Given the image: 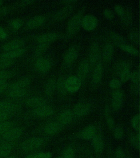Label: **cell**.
<instances>
[{"mask_svg": "<svg viewBox=\"0 0 140 158\" xmlns=\"http://www.w3.org/2000/svg\"><path fill=\"white\" fill-rule=\"evenodd\" d=\"M82 10L78 11L69 20L66 25V31L63 38L69 39L74 36L79 31L83 15Z\"/></svg>", "mask_w": 140, "mask_h": 158, "instance_id": "cell-1", "label": "cell"}, {"mask_svg": "<svg viewBox=\"0 0 140 158\" xmlns=\"http://www.w3.org/2000/svg\"><path fill=\"white\" fill-rule=\"evenodd\" d=\"M79 48L76 44H73L68 48L65 52L62 59L64 69H68L74 64L79 55Z\"/></svg>", "mask_w": 140, "mask_h": 158, "instance_id": "cell-2", "label": "cell"}, {"mask_svg": "<svg viewBox=\"0 0 140 158\" xmlns=\"http://www.w3.org/2000/svg\"><path fill=\"white\" fill-rule=\"evenodd\" d=\"M101 55L100 47L96 41L93 42L89 47L88 60L90 66L94 67L99 62Z\"/></svg>", "mask_w": 140, "mask_h": 158, "instance_id": "cell-3", "label": "cell"}, {"mask_svg": "<svg viewBox=\"0 0 140 158\" xmlns=\"http://www.w3.org/2000/svg\"><path fill=\"white\" fill-rule=\"evenodd\" d=\"M75 7V4L66 5L53 14L52 20L55 22H60L66 19L73 12Z\"/></svg>", "mask_w": 140, "mask_h": 158, "instance_id": "cell-4", "label": "cell"}, {"mask_svg": "<svg viewBox=\"0 0 140 158\" xmlns=\"http://www.w3.org/2000/svg\"><path fill=\"white\" fill-rule=\"evenodd\" d=\"M124 93L122 90H114L111 96V106L114 111H118L121 109L123 103Z\"/></svg>", "mask_w": 140, "mask_h": 158, "instance_id": "cell-5", "label": "cell"}, {"mask_svg": "<svg viewBox=\"0 0 140 158\" xmlns=\"http://www.w3.org/2000/svg\"><path fill=\"white\" fill-rule=\"evenodd\" d=\"M44 143V140L41 138H29L23 142L21 148L25 151H30L41 148L43 145Z\"/></svg>", "mask_w": 140, "mask_h": 158, "instance_id": "cell-6", "label": "cell"}, {"mask_svg": "<svg viewBox=\"0 0 140 158\" xmlns=\"http://www.w3.org/2000/svg\"><path fill=\"white\" fill-rule=\"evenodd\" d=\"M90 65L88 59H83L81 60L77 67V77L82 82L86 79L89 74Z\"/></svg>", "mask_w": 140, "mask_h": 158, "instance_id": "cell-7", "label": "cell"}, {"mask_svg": "<svg viewBox=\"0 0 140 158\" xmlns=\"http://www.w3.org/2000/svg\"><path fill=\"white\" fill-rule=\"evenodd\" d=\"M98 19L92 15H83L82 21V27L87 31L94 30L98 25Z\"/></svg>", "mask_w": 140, "mask_h": 158, "instance_id": "cell-8", "label": "cell"}, {"mask_svg": "<svg viewBox=\"0 0 140 158\" xmlns=\"http://www.w3.org/2000/svg\"><path fill=\"white\" fill-rule=\"evenodd\" d=\"M82 81L77 76H71L67 78L65 81L66 90L74 93L77 92L80 88Z\"/></svg>", "mask_w": 140, "mask_h": 158, "instance_id": "cell-9", "label": "cell"}, {"mask_svg": "<svg viewBox=\"0 0 140 158\" xmlns=\"http://www.w3.org/2000/svg\"><path fill=\"white\" fill-rule=\"evenodd\" d=\"M61 37H62V36L59 33L56 32H49L38 36L36 40L39 44L45 43L50 44L53 42L60 39Z\"/></svg>", "mask_w": 140, "mask_h": 158, "instance_id": "cell-10", "label": "cell"}, {"mask_svg": "<svg viewBox=\"0 0 140 158\" xmlns=\"http://www.w3.org/2000/svg\"><path fill=\"white\" fill-rule=\"evenodd\" d=\"M114 46L110 42H108L103 46L102 50V57L106 63L111 61L114 54Z\"/></svg>", "mask_w": 140, "mask_h": 158, "instance_id": "cell-11", "label": "cell"}, {"mask_svg": "<svg viewBox=\"0 0 140 158\" xmlns=\"http://www.w3.org/2000/svg\"><path fill=\"white\" fill-rule=\"evenodd\" d=\"M106 36L109 40V42L118 48L123 44H126V41L124 37L116 32L110 31L108 32Z\"/></svg>", "mask_w": 140, "mask_h": 158, "instance_id": "cell-12", "label": "cell"}, {"mask_svg": "<svg viewBox=\"0 0 140 158\" xmlns=\"http://www.w3.org/2000/svg\"><path fill=\"white\" fill-rule=\"evenodd\" d=\"M90 105L87 103H78L74 106L73 112L74 114L78 117L86 115L90 112Z\"/></svg>", "mask_w": 140, "mask_h": 158, "instance_id": "cell-13", "label": "cell"}, {"mask_svg": "<svg viewBox=\"0 0 140 158\" xmlns=\"http://www.w3.org/2000/svg\"><path fill=\"white\" fill-rule=\"evenodd\" d=\"M35 67L40 72L46 73L51 69V63L47 58L40 57L35 61Z\"/></svg>", "mask_w": 140, "mask_h": 158, "instance_id": "cell-14", "label": "cell"}, {"mask_svg": "<svg viewBox=\"0 0 140 158\" xmlns=\"http://www.w3.org/2000/svg\"><path fill=\"white\" fill-rule=\"evenodd\" d=\"M103 73L102 64L99 61L93 67L92 73V82L94 85H98L101 81Z\"/></svg>", "mask_w": 140, "mask_h": 158, "instance_id": "cell-15", "label": "cell"}, {"mask_svg": "<svg viewBox=\"0 0 140 158\" xmlns=\"http://www.w3.org/2000/svg\"><path fill=\"white\" fill-rule=\"evenodd\" d=\"M54 110L50 106H45L37 107L33 111L34 115L38 117H49L54 114Z\"/></svg>", "mask_w": 140, "mask_h": 158, "instance_id": "cell-16", "label": "cell"}, {"mask_svg": "<svg viewBox=\"0 0 140 158\" xmlns=\"http://www.w3.org/2000/svg\"><path fill=\"white\" fill-rule=\"evenodd\" d=\"M46 19L43 15H37L32 17L26 23V26L29 29H36L45 23Z\"/></svg>", "mask_w": 140, "mask_h": 158, "instance_id": "cell-17", "label": "cell"}, {"mask_svg": "<svg viewBox=\"0 0 140 158\" xmlns=\"http://www.w3.org/2000/svg\"><path fill=\"white\" fill-rule=\"evenodd\" d=\"M25 44L24 40L20 39L14 40L4 44L2 49L6 52L12 51L23 48Z\"/></svg>", "mask_w": 140, "mask_h": 158, "instance_id": "cell-18", "label": "cell"}, {"mask_svg": "<svg viewBox=\"0 0 140 158\" xmlns=\"http://www.w3.org/2000/svg\"><path fill=\"white\" fill-rule=\"evenodd\" d=\"M96 135V128L93 125L87 126L80 133L81 139L83 140H88L93 139Z\"/></svg>", "mask_w": 140, "mask_h": 158, "instance_id": "cell-19", "label": "cell"}, {"mask_svg": "<svg viewBox=\"0 0 140 158\" xmlns=\"http://www.w3.org/2000/svg\"><path fill=\"white\" fill-rule=\"evenodd\" d=\"M22 130L20 128H11L3 135V139L8 141L14 140L18 139L22 135Z\"/></svg>", "mask_w": 140, "mask_h": 158, "instance_id": "cell-20", "label": "cell"}, {"mask_svg": "<svg viewBox=\"0 0 140 158\" xmlns=\"http://www.w3.org/2000/svg\"><path fill=\"white\" fill-rule=\"evenodd\" d=\"M26 52L25 48H23L17 50L12 51L6 52L0 55V56L3 59L13 60L16 58L20 57L24 55Z\"/></svg>", "mask_w": 140, "mask_h": 158, "instance_id": "cell-21", "label": "cell"}, {"mask_svg": "<svg viewBox=\"0 0 140 158\" xmlns=\"http://www.w3.org/2000/svg\"><path fill=\"white\" fill-rule=\"evenodd\" d=\"M61 124L57 122H51L48 123L45 128V133L49 135L56 134L61 130Z\"/></svg>", "mask_w": 140, "mask_h": 158, "instance_id": "cell-22", "label": "cell"}, {"mask_svg": "<svg viewBox=\"0 0 140 158\" xmlns=\"http://www.w3.org/2000/svg\"><path fill=\"white\" fill-rule=\"evenodd\" d=\"M30 81L29 78L23 77L11 85L9 89V90H11L14 89H26L30 85Z\"/></svg>", "mask_w": 140, "mask_h": 158, "instance_id": "cell-23", "label": "cell"}, {"mask_svg": "<svg viewBox=\"0 0 140 158\" xmlns=\"http://www.w3.org/2000/svg\"><path fill=\"white\" fill-rule=\"evenodd\" d=\"M92 140V146L98 154L102 152L104 149V143L102 138L99 135H96Z\"/></svg>", "mask_w": 140, "mask_h": 158, "instance_id": "cell-24", "label": "cell"}, {"mask_svg": "<svg viewBox=\"0 0 140 158\" xmlns=\"http://www.w3.org/2000/svg\"><path fill=\"white\" fill-rule=\"evenodd\" d=\"M73 112L70 110H65L59 116V123L62 125H67L70 123L73 119Z\"/></svg>", "mask_w": 140, "mask_h": 158, "instance_id": "cell-25", "label": "cell"}, {"mask_svg": "<svg viewBox=\"0 0 140 158\" xmlns=\"http://www.w3.org/2000/svg\"><path fill=\"white\" fill-rule=\"evenodd\" d=\"M26 103L27 106L29 107L37 108L46 105V101L42 98L36 97L29 99Z\"/></svg>", "mask_w": 140, "mask_h": 158, "instance_id": "cell-26", "label": "cell"}, {"mask_svg": "<svg viewBox=\"0 0 140 158\" xmlns=\"http://www.w3.org/2000/svg\"><path fill=\"white\" fill-rule=\"evenodd\" d=\"M57 87V81L54 78L49 79L45 86V93L47 96H51L53 94Z\"/></svg>", "mask_w": 140, "mask_h": 158, "instance_id": "cell-27", "label": "cell"}, {"mask_svg": "<svg viewBox=\"0 0 140 158\" xmlns=\"http://www.w3.org/2000/svg\"><path fill=\"white\" fill-rule=\"evenodd\" d=\"M14 144L10 143H3L0 145V158L7 156L11 152Z\"/></svg>", "mask_w": 140, "mask_h": 158, "instance_id": "cell-28", "label": "cell"}, {"mask_svg": "<svg viewBox=\"0 0 140 158\" xmlns=\"http://www.w3.org/2000/svg\"><path fill=\"white\" fill-rule=\"evenodd\" d=\"M114 69L116 73L120 74L124 70L130 69V65L125 60H120L115 64Z\"/></svg>", "mask_w": 140, "mask_h": 158, "instance_id": "cell-29", "label": "cell"}, {"mask_svg": "<svg viewBox=\"0 0 140 158\" xmlns=\"http://www.w3.org/2000/svg\"><path fill=\"white\" fill-rule=\"evenodd\" d=\"M119 48L123 51L126 52L134 56H138L139 54V52L134 47L129 44H125L120 46Z\"/></svg>", "mask_w": 140, "mask_h": 158, "instance_id": "cell-30", "label": "cell"}, {"mask_svg": "<svg viewBox=\"0 0 140 158\" xmlns=\"http://www.w3.org/2000/svg\"><path fill=\"white\" fill-rule=\"evenodd\" d=\"M26 93V89H14L9 90L8 94L13 98H19L25 96Z\"/></svg>", "mask_w": 140, "mask_h": 158, "instance_id": "cell-31", "label": "cell"}, {"mask_svg": "<svg viewBox=\"0 0 140 158\" xmlns=\"http://www.w3.org/2000/svg\"><path fill=\"white\" fill-rule=\"evenodd\" d=\"M15 106L11 102H0V110L2 112H10L14 110Z\"/></svg>", "mask_w": 140, "mask_h": 158, "instance_id": "cell-32", "label": "cell"}, {"mask_svg": "<svg viewBox=\"0 0 140 158\" xmlns=\"http://www.w3.org/2000/svg\"><path fill=\"white\" fill-rule=\"evenodd\" d=\"M50 44L40 43L35 48V53L36 55H41L48 49Z\"/></svg>", "mask_w": 140, "mask_h": 158, "instance_id": "cell-33", "label": "cell"}, {"mask_svg": "<svg viewBox=\"0 0 140 158\" xmlns=\"http://www.w3.org/2000/svg\"><path fill=\"white\" fill-rule=\"evenodd\" d=\"M132 17L130 11L126 10V12L124 15L121 17L122 23L124 26L130 25L132 22Z\"/></svg>", "mask_w": 140, "mask_h": 158, "instance_id": "cell-34", "label": "cell"}, {"mask_svg": "<svg viewBox=\"0 0 140 158\" xmlns=\"http://www.w3.org/2000/svg\"><path fill=\"white\" fill-rule=\"evenodd\" d=\"M129 40L134 44H138L140 42L139 33L137 31H133L129 33L128 35Z\"/></svg>", "mask_w": 140, "mask_h": 158, "instance_id": "cell-35", "label": "cell"}, {"mask_svg": "<svg viewBox=\"0 0 140 158\" xmlns=\"http://www.w3.org/2000/svg\"><path fill=\"white\" fill-rule=\"evenodd\" d=\"M14 60L3 59L0 56V69H7L11 67L14 64Z\"/></svg>", "mask_w": 140, "mask_h": 158, "instance_id": "cell-36", "label": "cell"}, {"mask_svg": "<svg viewBox=\"0 0 140 158\" xmlns=\"http://www.w3.org/2000/svg\"><path fill=\"white\" fill-rule=\"evenodd\" d=\"M113 135L115 139L120 140L123 138L124 131L121 127H115L113 130Z\"/></svg>", "mask_w": 140, "mask_h": 158, "instance_id": "cell-37", "label": "cell"}, {"mask_svg": "<svg viewBox=\"0 0 140 158\" xmlns=\"http://www.w3.org/2000/svg\"><path fill=\"white\" fill-rule=\"evenodd\" d=\"M130 141L131 145L136 149H139V136L137 134H133L130 136Z\"/></svg>", "mask_w": 140, "mask_h": 158, "instance_id": "cell-38", "label": "cell"}, {"mask_svg": "<svg viewBox=\"0 0 140 158\" xmlns=\"http://www.w3.org/2000/svg\"><path fill=\"white\" fill-rule=\"evenodd\" d=\"M131 72L130 69L124 70L120 74V80L122 82H126L131 80Z\"/></svg>", "mask_w": 140, "mask_h": 158, "instance_id": "cell-39", "label": "cell"}, {"mask_svg": "<svg viewBox=\"0 0 140 158\" xmlns=\"http://www.w3.org/2000/svg\"><path fill=\"white\" fill-rule=\"evenodd\" d=\"M14 75L13 72L6 70H0V80H6Z\"/></svg>", "mask_w": 140, "mask_h": 158, "instance_id": "cell-40", "label": "cell"}, {"mask_svg": "<svg viewBox=\"0 0 140 158\" xmlns=\"http://www.w3.org/2000/svg\"><path fill=\"white\" fill-rule=\"evenodd\" d=\"M121 81L117 79H113L109 82V86L110 88L114 90L119 89L121 87Z\"/></svg>", "mask_w": 140, "mask_h": 158, "instance_id": "cell-41", "label": "cell"}, {"mask_svg": "<svg viewBox=\"0 0 140 158\" xmlns=\"http://www.w3.org/2000/svg\"><path fill=\"white\" fill-rule=\"evenodd\" d=\"M12 124L10 122H3L0 123V134H4L11 129Z\"/></svg>", "mask_w": 140, "mask_h": 158, "instance_id": "cell-42", "label": "cell"}, {"mask_svg": "<svg viewBox=\"0 0 140 158\" xmlns=\"http://www.w3.org/2000/svg\"><path fill=\"white\" fill-rule=\"evenodd\" d=\"M62 158H74V152L72 147H68L64 151Z\"/></svg>", "mask_w": 140, "mask_h": 158, "instance_id": "cell-43", "label": "cell"}, {"mask_svg": "<svg viewBox=\"0 0 140 158\" xmlns=\"http://www.w3.org/2000/svg\"><path fill=\"white\" fill-rule=\"evenodd\" d=\"M131 126L135 130L138 131L140 128V116L139 114L134 116L131 120Z\"/></svg>", "mask_w": 140, "mask_h": 158, "instance_id": "cell-44", "label": "cell"}, {"mask_svg": "<svg viewBox=\"0 0 140 158\" xmlns=\"http://www.w3.org/2000/svg\"><path fill=\"white\" fill-rule=\"evenodd\" d=\"M13 10L12 7L10 6H5L0 7V19L9 14Z\"/></svg>", "mask_w": 140, "mask_h": 158, "instance_id": "cell-45", "label": "cell"}, {"mask_svg": "<svg viewBox=\"0 0 140 158\" xmlns=\"http://www.w3.org/2000/svg\"><path fill=\"white\" fill-rule=\"evenodd\" d=\"M23 25V21L20 19H15L11 22V26L13 29L18 30Z\"/></svg>", "mask_w": 140, "mask_h": 158, "instance_id": "cell-46", "label": "cell"}, {"mask_svg": "<svg viewBox=\"0 0 140 158\" xmlns=\"http://www.w3.org/2000/svg\"><path fill=\"white\" fill-rule=\"evenodd\" d=\"M131 80L133 85H139L140 81L139 73L138 71H134L131 73Z\"/></svg>", "mask_w": 140, "mask_h": 158, "instance_id": "cell-47", "label": "cell"}, {"mask_svg": "<svg viewBox=\"0 0 140 158\" xmlns=\"http://www.w3.org/2000/svg\"><path fill=\"white\" fill-rule=\"evenodd\" d=\"M106 117V122L107 126L109 129L111 130H113L115 127V122L114 118L110 115Z\"/></svg>", "mask_w": 140, "mask_h": 158, "instance_id": "cell-48", "label": "cell"}, {"mask_svg": "<svg viewBox=\"0 0 140 158\" xmlns=\"http://www.w3.org/2000/svg\"><path fill=\"white\" fill-rule=\"evenodd\" d=\"M103 16L104 18L108 20L111 21L114 19V15L112 11L109 9H105L103 12Z\"/></svg>", "mask_w": 140, "mask_h": 158, "instance_id": "cell-49", "label": "cell"}, {"mask_svg": "<svg viewBox=\"0 0 140 158\" xmlns=\"http://www.w3.org/2000/svg\"><path fill=\"white\" fill-rule=\"evenodd\" d=\"M114 156L115 158H126L125 153L124 149L121 147H118L115 151Z\"/></svg>", "mask_w": 140, "mask_h": 158, "instance_id": "cell-50", "label": "cell"}, {"mask_svg": "<svg viewBox=\"0 0 140 158\" xmlns=\"http://www.w3.org/2000/svg\"><path fill=\"white\" fill-rule=\"evenodd\" d=\"M114 10L115 12L120 17L123 16L126 12V9L123 6L120 5H116L114 7Z\"/></svg>", "mask_w": 140, "mask_h": 158, "instance_id": "cell-51", "label": "cell"}, {"mask_svg": "<svg viewBox=\"0 0 140 158\" xmlns=\"http://www.w3.org/2000/svg\"><path fill=\"white\" fill-rule=\"evenodd\" d=\"M65 81H63V79L61 78L57 82V87L60 92H64L66 90V85H65Z\"/></svg>", "mask_w": 140, "mask_h": 158, "instance_id": "cell-52", "label": "cell"}, {"mask_svg": "<svg viewBox=\"0 0 140 158\" xmlns=\"http://www.w3.org/2000/svg\"><path fill=\"white\" fill-rule=\"evenodd\" d=\"M10 112H0V123L4 122L10 117Z\"/></svg>", "mask_w": 140, "mask_h": 158, "instance_id": "cell-53", "label": "cell"}, {"mask_svg": "<svg viewBox=\"0 0 140 158\" xmlns=\"http://www.w3.org/2000/svg\"><path fill=\"white\" fill-rule=\"evenodd\" d=\"M52 155L50 152L40 153L34 155V158H51Z\"/></svg>", "mask_w": 140, "mask_h": 158, "instance_id": "cell-54", "label": "cell"}, {"mask_svg": "<svg viewBox=\"0 0 140 158\" xmlns=\"http://www.w3.org/2000/svg\"><path fill=\"white\" fill-rule=\"evenodd\" d=\"M8 86L6 80H0V93L3 92Z\"/></svg>", "mask_w": 140, "mask_h": 158, "instance_id": "cell-55", "label": "cell"}, {"mask_svg": "<svg viewBox=\"0 0 140 158\" xmlns=\"http://www.w3.org/2000/svg\"><path fill=\"white\" fill-rule=\"evenodd\" d=\"M8 37V33L2 27H0V38L4 40Z\"/></svg>", "mask_w": 140, "mask_h": 158, "instance_id": "cell-56", "label": "cell"}, {"mask_svg": "<svg viewBox=\"0 0 140 158\" xmlns=\"http://www.w3.org/2000/svg\"><path fill=\"white\" fill-rule=\"evenodd\" d=\"M104 114L106 116L110 115V108L108 107H106L104 110Z\"/></svg>", "mask_w": 140, "mask_h": 158, "instance_id": "cell-57", "label": "cell"}, {"mask_svg": "<svg viewBox=\"0 0 140 158\" xmlns=\"http://www.w3.org/2000/svg\"><path fill=\"white\" fill-rule=\"evenodd\" d=\"M35 1H22V4L24 5H30L34 3Z\"/></svg>", "mask_w": 140, "mask_h": 158, "instance_id": "cell-58", "label": "cell"}, {"mask_svg": "<svg viewBox=\"0 0 140 158\" xmlns=\"http://www.w3.org/2000/svg\"><path fill=\"white\" fill-rule=\"evenodd\" d=\"M108 158H115V156H114V155H112V154H110V155H109V156H108Z\"/></svg>", "mask_w": 140, "mask_h": 158, "instance_id": "cell-59", "label": "cell"}, {"mask_svg": "<svg viewBox=\"0 0 140 158\" xmlns=\"http://www.w3.org/2000/svg\"><path fill=\"white\" fill-rule=\"evenodd\" d=\"M6 158H18L17 157V156H9L7 157Z\"/></svg>", "mask_w": 140, "mask_h": 158, "instance_id": "cell-60", "label": "cell"}, {"mask_svg": "<svg viewBox=\"0 0 140 158\" xmlns=\"http://www.w3.org/2000/svg\"><path fill=\"white\" fill-rule=\"evenodd\" d=\"M26 158H34V155H30L28 156Z\"/></svg>", "mask_w": 140, "mask_h": 158, "instance_id": "cell-61", "label": "cell"}, {"mask_svg": "<svg viewBox=\"0 0 140 158\" xmlns=\"http://www.w3.org/2000/svg\"><path fill=\"white\" fill-rule=\"evenodd\" d=\"M3 1H0V7H2V5H3Z\"/></svg>", "mask_w": 140, "mask_h": 158, "instance_id": "cell-62", "label": "cell"}, {"mask_svg": "<svg viewBox=\"0 0 140 158\" xmlns=\"http://www.w3.org/2000/svg\"><path fill=\"white\" fill-rule=\"evenodd\" d=\"M56 158H62V156H59V157H58Z\"/></svg>", "mask_w": 140, "mask_h": 158, "instance_id": "cell-63", "label": "cell"}, {"mask_svg": "<svg viewBox=\"0 0 140 158\" xmlns=\"http://www.w3.org/2000/svg\"><path fill=\"white\" fill-rule=\"evenodd\" d=\"M126 158H131L130 157H126Z\"/></svg>", "mask_w": 140, "mask_h": 158, "instance_id": "cell-64", "label": "cell"}]
</instances>
